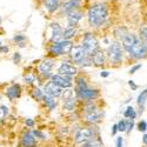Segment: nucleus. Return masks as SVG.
I'll return each mask as SVG.
<instances>
[{
  "mask_svg": "<svg viewBox=\"0 0 147 147\" xmlns=\"http://www.w3.org/2000/svg\"><path fill=\"white\" fill-rule=\"evenodd\" d=\"M77 1H81V0H77Z\"/></svg>",
  "mask_w": 147,
  "mask_h": 147,
  "instance_id": "obj_50",
  "label": "nucleus"
},
{
  "mask_svg": "<svg viewBox=\"0 0 147 147\" xmlns=\"http://www.w3.org/2000/svg\"><path fill=\"white\" fill-rule=\"evenodd\" d=\"M25 124H26V126H28V127H33V126H34V121H33L32 119H26Z\"/></svg>",
  "mask_w": 147,
  "mask_h": 147,
  "instance_id": "obj_41",
  "label": "nucleus"
},
{
  "mask_svg": "<svg viewBox=\"0 0 147 147\" xmlns=\"http://www.w3.org/2000/svg\"><path fill=\"white\" fill-rule=\"evenodd\" d=\"M140 38H141V41L144 42V45L147 47V26H144L140 30Z\"/></svg>",
  "mask_w": 147,
  "mask_h": 147,
  "instance_id": "obj_29",
  "label": "nucleus"
},
{
  "mask_svg": "<svg viewBox=\"0 0 147 147\" xmlns=\"http://www.w3.org/2000/svg\"><path fill=\"white\" fill-rule=\"evenodd\" d=\"M108 76H109V72L108 71H102L100 73V77H102V78H107Z\"/></svg>",
  "mask_w": 147,
  "mask_h": 147,
  "instance_id": "obj_44",
  "label": "nucleus"
},
{
  "mask_svg": "<svg viewBox=\"0 0 147 147\" xmlns=\"http://www.w3.org/2000/svg\"><path fill=\"white\" fill-rule=\"evenodd\" d=\"M99 118H100V113H98L96 109L87 112V114H86V120L90 122H98L99 121Z\"/></svg>",
  "mask_w": 147,
  "mask_h": 147,
  "instance_id": "obj_23",
  "label": "nucleus"
},
{
  "mask_svg": "<svg viewBox=\"0 0 147 147\" xmlns=\"http://www.w3.org/2000/svg\"><path fill=\"white\" fill-rule=\"evenodd\" d=\"M33 134H34L36 138H39V139H46V136H45V134L41 133V132H39V131H36V129L33 131Z\"/></svg>",
  "mask_w": 147,
  "mask_h": 147,
  "instance_id": "obj_35",
  "label": "nucleus"
},
{
  "mask_svg": "<svg viewBox=\"0 0 147 147\" xmlns=\"http://www.w3.org/2000/svg\"><path fill=\"white\" fill-rule=\"evenodd\" d=\"M128 53L134 59H141L147 55V47L144 45V42L140 39H137L136 42L133 44V46L129 48Z\"/></svg>",
  "mask_w": 147,
  "mask_h": 147,
  "instance_id": "obj_4",
  "label": "nucleus"
},
{
  "mask_svg": "<svg viewBox=\"0 0 147 147\" xmlns=\"http://www.w3.org/2000/svg\"><path fill=\"white\" fill-rule=\"evenodd\" d=\"M20 92H21L20 86L18 84H14V85H12L11 87H8V90L6 91V95L11 100H13V99H17V98L20 96Z\"/></svg>",
  "mask_w": 147,
  "mask_h": 147,
  "instance_id": "obj_15",
  "label": "nucleus"
},
{
  "mask_svg": "<svg viewBox=\"0 0 147 147\" xmlns=\"http://www.w3.org/2000/svg\"><path fill=\"white\" fill-rule=\"evenodd\" d=\"M0 25H1V17H0Z\"/></svg>",
  "mask_w": 147,
  "mask_h": 147,
  "instance_id": "obj_49",
  "label": "nucleus"
},
{
  "mask_svg": "<svg viewBox=\"0 0 147 147\" xmlns=\"http://www.w3.org/2000/svg\"><path fill=\"white\" fill-rule=\"evenodd\" d=\"M142 141H144L145 145H147V134H145V136L142 137Z\"/></svg>",
  "mask_w": 147,
  "mask_h": 147,
  "instance_id": "obj_47",
  "label": "nucleus"
},
{
  "mask_svg": "<svg viewBox=\"0 0 147 147\" xmlns=\"http://www.w3.org/2000/svg\"><path fill=\"white\" fill-rule=\"evenodd\" d=\"M24 40H25V36H24V35H21V34H19V35H16L14 36V41L16 42H18L20 46H24Z\"/></svg>",
  "mask_w": 147,
  "mask_h": 147,
  "instance_id": "obj_33",
  "label": "nucleus"
},
{
  "mask_svg": "<svg viewBox=\"0 0 147 147\" xmlns=\"http://www.w3.org/2000/svg\"><path fill=\"white\" fill-rule=\"evenodd\" d=\"M69 54H71L72 60L76 61V63H78V64H80L87 55V53H86V51H85V48L82 47V45L81 46H74L71 50Z\"/></svg>",
  "mask_w": 147,
  "mask_h": 147,
  "instance_id": "obj_8",
  "label": "nucleus"
},
{
  "mask_svg": "<svg viewBox=\"0 0 147 147\" xmlns=\"http://www.w3.org/2000/svg\"><path fill=\"white\" fill-rule=\"evenodd\" d=\"M77 34V28L73 26H68L67 28H65L63 31V39L64 40H69L71 38H73Z\"/></svg>",
  "mask_w": 147,
  "mask_h": 147,
  "instance_id": "obj_22",
  "label": "nucleus"
},
{
  "mask_svg": "<svg viewBox=\"0 0 147 147\" xmlns=\"http://www.w3.org/2000/svg\"><path fill=\"white\" fill-rule=\"evenodd\" d=\"M60 5H61V0H44V6L50 13L55 12L60 7Z\"/></svg>",
  "mask_w": 147,
  "mask_h": 147,
  "instance_id": "obj_16",
  "label": "nucleus"
},
{
  "mask_svg": "<svg viewBox=\"0 0 147 147\" xmlns=\"http://www.w3.org/2000/svg\"><path fill=\"white\" fill-rule=\"evenodd\" d=\"M60 96H63V99H64V100L69 99V98H73V91L69 90V87H68V88H65V90L63 91V93H61Z\"/></svg>",
  "mask_w": 147,
  "mask_h": 147,
  "instance_id": "obj_30",
  "label": "nucleus"
},
{
  "mask_svg": "<svg viewBox=\"0 0 147 147\" xmlns=\"http://www.w3.org/2000/svg\"><path fill=\"white\" fill-rule=\"evenodd\" d=\"M58 72L60 73V74H63V76H67V77H73V76H76L77 74V67L76 66H73L68 63H61L59 68H58Z\"/></svg>",
  "mask_w": 147,
  "mask_h": 147,
  "instance_id": "obj_10",
  "label": "nucleus"
},
{
  "mask_svg": "<svg viewBox=\"0 0 147 147\" xmlns=\"http://www.w3.org/2000/svg\"><path fill=\"white\" fill-rule=\"evenodd\" d=\"M79 5H80V1H77V0H68V1H66L63 5V9H64L65 13L67 14V13H69L71 11L78 8Z\"/></svg>",
  "mask_w": 147,
  "mask_h": 147,
  "instance_id": "obj_20",
  "label": "nucleus"
},
{
  "mask_svg": "<svg viewBox=\"0 0 147 147\" xmlns=\"http://www.w3.org/2000/svg\"><path fill=\"white\" fill-rule=\"evenodd\" d=\"M128 85H129V87H131L133 91H136V90L138 88V86H137L136 84H134V81H133V80H129V81H128Z\"/></svg>",
  "mask_w": 147,
  "mask_h": 147,
  "instance_id": "obj_40",
  "label": "nucleus"
},
{
  "mask_svg": "<svg viewBox=\"0 0 147 147\" xmlns=\"http://www.w3.org/2000/svg\"><path fill=\"white\" fill-rule=\"evenodd\" d=\"M133 126H134V122H133V120H131V121L128 122V125H127V129H126V132H127V133H129V132L132 131Z\"/></svg>",
  "mask_w": 147,
  "mask_h": 147,
  "instance_id": "obj_39",
  "label": "nucleus"
},
{
  "mask_svg": "<svg viewBox=\"0 0 147 147\" xmlns=\"http://www.w3.org/2000/svg\"><path fill=\"white\" fill-rule=\"evenodd\" d=\"M101 146H102V144L99 140H96V139H91L90 141L85 142L82 145V147H101Z\"/></svg>",
  "mask_w": 147,
  "mask_h": 147,
  "instance_id": "obj_28",
  "label": "nucleus"
},
{
  "mask_svg": "<svg viewBox=\"0 0 147 147\" xmlns=\"http://www.w3.org/2000/svg\"><path fill=\"white\" fill-rule=\"evenodd\" d=\"M51 80L53 82H55L58 86H60L61 88H68L72 87V80L71 77L67 76H63V74H52L51 76Z\"/></svg>",
  "mask_w": 147,
  "mask_h": 147,
  "instance_id": "obj_7",
  "label": "nucleus"
},
{
  "mask_svg": "<svg viewBox=\"0 0 147 147\" xmlns=\"http://www.w3.org/2000/svg\"><path fill=\"white\" fill-rule=\"evenodd\" d=\"M21 146L22 147H35L36 140L34 138V134L30 133V132L24 133L21 137Z\"/></svg>",
  "mask_w": 147,
  "mask_h": 147,
  "instance_id": "obj_12",
  "label": "nucleus"
},
{
  "mask_svg": "<svg viewBox=\"0 0 147 147\" xmlns=\"http://www.w3.org/2000/svg\"><path fill=\"white\" fill-rule=\"evenodd\" d=\"M108 55L112 63L118 64L122 60V50L118 42H113L108 48Z\"/></svg>",
  "mask_w": 147,
  "mask_h": 147,
  "instance_id": "obj_6",
  "label": "nucleus"
},
{
  "mask_svg": "<svg viewBox=\"0 0 147 147\" xmlns=\"http://www.w3.org/2000/svg\"><path fill=\"white\" fill-rule=\"evenodd\" d=\"M51 30H52L51 40L53 42L60 41V39H63V30H61L59 24H52V25H51Z\"/></svg>",
  "mask_w": 147,
  "mask_h": 147,
  "instance_id": "obj_14",
  "label": "nucleus"
},
{
  "mask_svg": "<svg viewBox=\"0 0 147 147\" xmlns=\"http://www.w3.org/2000/svg\"><path fill=\"white\" fill-rule=\"evenodd\" d=\"M44 91H45V93H46V94L51 95V96H54V98L60 96V95H61V93H63V90H61V87H60V86H58V85H57L55 82H53L52 80L45 85Z\"/></svg>",
  "mask_w": 147,
  "mask_h": 147,
  "instance_id": "obj_9",
  "label": "nucleus"
},
{
  "mask_svg": "<svg viewBox=\"0 0 147 147\" xmlns=\"http://www.w3.org/2000/svg\"><path fill=\"white\" fill-rule=\"evenodd\" d=\"M93 137H94V131L88 127H84V128L79 129L78 133L76 134V142L85 144V142L90 141L91 139H93Z\"/></svg>",
  "mask_w": 147,
  "mask_h": 147,
  "instance_id": "obj_5",
  "label": "nucleus"
},
{
  "mask_svg": "<svg viewBox=\"0 0 147 147\" xmlns=\"http://www.w3.org/2000/svg\"><path fill=\"white\" fill-rule=\"evenodd\" d=\"M0 114H1V106H0Z\"/></svg>",
  "mask_w": 147,
  "mask_h": 147,
  "instance_id": "obj_48",
  "label": "nucleus"
},
{
  "mask_svg": "<svg viewBox=\"0 0 147 147\" xmlns=\"http://www.w3.org/2000/svg\"><path fill=\"white\" fill-rule=\"evenodd\" d=\"M115 145H117V147H122V145H124V139H122L121 137H118Z\"/></svg>",
  "mask_w": 147,
  "mask_h": 147,
  "instance_id": "obj_36",
  "label": "nucleus"
},
{
  "mask_svg": "<svg viewBox=\"0 0 147 147\" xmlns=\"http://www.w3.org/2000/svg\"><path fill=\"white\" fill-rule=\"evenodd\" d=\"M81 18H82V13L78 8L73 9V11L69 12V13H67V20H68L69 26H76L77 24L81 20Z\"/></svg>",
  "mask_w": 147,
  "mask_h": 147,
  "instance_id": "obj_13",
  "label": "nucleus"
},
{
  "mask_svg": "<svg viewBox=\"0 0 147 147\" xmlns=\"http://www.w3.org/2000/svg\"><path fill=\"white\" fill-rule=\"evenodd\" d=\"M124 115H125V118H128L129 120H134V119H136V117H137V113H136V111H134V108L132 106H128L126 108Z\"/></svg>",
  "mask_w": 147,
  "mask_h": 147,
  "instance_id": "obj_26",
  "label": "nucleus"
},
{
  "mask_svg": "<svg viewBox=\"0 0 147 147\" xmlns=\"http://www.w3.org/2000/svg\"><path fill=\"white\" fill-rule=\"evenodd\" d=\"M33 96L35 98V99L40 100V99H42L44 94H42V92H41L39 88H34V90H33Z\"/></svg>",
  "mask_w": 147,
  "mask_h": 147,
  "instance_id": "obj_32",
  "label": "nucleus"
},
{
  "mask_svg": "<svg viewBox=\"0 0 147 147\" xmlns=\"http://www.w3.org/2000/svg\"><path fill=\"white\" fill-rule=\"evenodd\" d=\"M139 68H141V64H138L137 66H134V67H132L131 68V71H129V73H131V74H134V73H136Z\"/></svg>",
  "mask_w": 147,
  "mask_h": 147,
  "instance_id": "obj_38",
  "label": "nucleus"
},
{
  "mask_svg": "<svg viewBox=\"0 0 147 147\" xmlns=\"http://www.w3.org/2000/svg\"><path fill=\"white\" fill-rule=\"evenodd\" d=\"M138 38L134 34H129V33H127L124 38L121 39V41H122V45H124V47H125V50L128 52L129 51V48L133 46V44L136 42V40H137Z\"/></svg>",
  "mask_w": 147,
  "mask_h": 147,
  "instance_id": "obj_17",
  "label": "nucleus"
},
{
  "mask_svg": "<svg viewBox=\"0 0 147 147\" xmlns=\"http://www.w3.org/2000/svg\"><path fill=\"white\" fill-rule=\"evenodd\" d=\"M118 129H119V132H126V129H127V122L125 120L119 121L118 122Z\"/></svg>",
  "mask_w": 147,
  "mask_h": 147,
  "instance_id": "obj_31",
  "label": "nucleus"
},
{
  "mask_svg": "<svg viewBox=\"0 0 147 147\" xmlns=\"http://www.w3.org/2000/svg\"><path fill=\"white\" fill-rule=\"evenodd\" d=\"M0 52L1 53H7L8 52V47L7 46H3V44L0 45Z\"/></svg>",
  "mask_w": 147,
  "mask_h": 147,
  "instance_id": "obj_42",
  "label": "nucleus"
},
{
  "mask_svg": "<svg viewBox=\"0 0 147 147\" xmlns=\"http://www.w3.org/2000/svg\"><path fill=\"white\" fill-rule=\"evenodd\" d=\"M138 129L140 132H145L147 129V122L146 121H140L139 124H138Z\"/></svg>",
  "mask_w": 147,
  "mask_h": 147,
  "instance_id": "obj_34",
  "label": "nucleus"
},
{
  "mask_svg": "<svg viewBox=\"0 0 147 147\" xmlns=\"http://www.w3.org/2000/svg\"><path fill=\"white\" fill-rule=\"evenodd\" d=\"M118 131H119V129H118V124H115V125L113 126V128H112V136H115Z\"/></svg>",
  "mask_w": 147,
  "mask_h": 147,
  "instance_id": "obj_45",
  "label": "nucleus"
},
{
  "mask_svg": "<svg viewBox=\"0 0 147 147\" xmlns=\"http://www.w3.org/2000/svg\"><path fill=\"white\" fill-rule=\"evenodd\" d=\"M1 111H3V114H4V115H7V114H8V108H7L6 106H4V105L1 106Z\"/></svg>",
  "mask_w": 147,
  "mask_h": 147,
  "instance_id": "obj_43",
  "label": "nucleus"
},
{
  "mask_svg": "<svg viewBox=\"0 0 147 147\" xmlns=\"http://www.w3.org/2000/svg\"><path fill=\"white\" fill-rule=\"evenodd\" d=\"M42 100H44L45 105L48 107L50 111H53V109L57 107V101L54 99V96H51V95H48V94H44Z\"/></svg>",
  "mask_w": 147,
  "mask_h": 147,
  "instance_id": "obj_21",
  "label": "nucleus"
},
{
  "mask_svg": "<svg viewBox=\"0 0 147 147\" xmlns=\"http://www.w3.org/2000/svg\"><path fill=\"white\" fill-rule=\"evenodd\" d=\"M25 80H26L27 82H30V84H31V82H33V80H34V78H33L32 76H28V77H26V78H25Z\"/></svg>",
  "mask_w": 147,
  "mask_h": 147,
  "instance_id": "obj_46",
  "label": "nucleus"
},
{
  "mask_svg": "<svg viewBox=\"0 0 147 147\" xmlns=\"http://www.w3.org/2000/svg\"><path fill=\"white\" fill-rule=\"evenodd\" d=\"M108 16L107 12V7L105 4H94L91 6V8L88 9V14H87V19H88V24L91 27H100L101 25H104L106 19Z\"/></svg>",
  "mask_w": 147,
  "mask_h": 147,
  "instance_id": "obj_1",
  "label": "nucleus"
},
{
  "mask_svg": "<svg viewBox=\"0 0 147 147\" xmlns=\"http://www.w3.org/2000/svg\"><path fill=\"white\" fill-rule=\"evenodd\" d=\"M99 95V93H98V91L95 90H91V88H86V90H84L82 92L79 93V96L81 98V99H85V100H93L95 99V98Z\"/></svg>",
  "mask_w": 147,
  "mask_h": 147,
  "instance_id": "obj_18",
  "label": "nucleus"
},
{
  "mask_svg": "<svg viewBox=\"0 0 147 147\" xmlns=\"http://www.w3.org/2000/svg\"><path fill=\"white\" fill-rule=\"evenodd\" d=\"M20 59H21V55H20V53H14V55H13V61H14V63L16 64H18L19 63V61H20Z\"/></svg>",
  "mask_w": 147,
  "mask_h": 147,
  "instance_id": "obj_37",
  "label": "nucleus"
},
{
  "mask_svg": "<svg viewBox=\"0 0 147 147\" xmlns=\"http://www.w3.org/2000/svg\"><path fill=\"white\" fill-rule=\"evenodd\" d=\"M146 100H147V90L142 91V92L138 95L137 102H138V106L140 107V109L144 108V106H145V104H146Z\"/></svg>",
  "mask_w": 147,
  "mask_h": 147,
  "instance_id": "obj_24",
  "label": "nucleus"
},
{
  "mask_svg": "<svg viewBox=\"0 0 147 147\" xmlns=\"http://www.w3.org/2000/svg\"><path fill=\"white\" fill-rule=\"evenodd\" d=\"M53 68V61L50 59L42 60L39 64V71L44 77H51V71Z\"/></svg>",
  "mask_w": 147,
  "mask_h": 147,
  "instance_id": "obj_11",
  "label": "nucleus"
},
{
  "mask_svg": "<svg viewBox=\"0 0 147 147\" xmlns=\"http://www.w3.org/2000/svg\"><path fill=\"white\" fill-rule=\"evenodd\" d=\"M72 48H73V42L71 40H64L63 39L61 41L53 42V45H51L48 52H50V54L53 57H59V55L68 54Z\"/></svg>",
  "mask_w": 147,
  "mask_h": 147,
  "instance_id": "obj_2",
  "label": "nucleus"
},
{
  "mask_svg": "<svg viewBox=\"0 0 147 147\" xmlns=\"http://www.w3.org/2000/svg\"><path fill=\"white\" fill-rule=\"evenodd\" d=\"M105 61V55H104V52L101 50H98L92 54V63L96 66H101Z\"/></svg>",
  "mask_w": 147,
  "mask_h": 147,
  "instance_id": "obj_19",
  "label": "nucleus"
},
{
  "mask_svg": "<svg viewBox=\"0 0 147 147\" xmlns=\"http://www.w3.org/2000/svg\"><path fill=\"white\" fill-rule=\"evenodd\" d=\"M86 88H87V84H86V81H85V79L84 78H78L77 79V92H78V94L80 92H82L84 90H86Z\"/></svg>",
  "mask_w": 147,
  "mask_h": 147,
  "instance_id": "obj_25",
  "label": "nucleus"
},
{
  "mask_svg": "<svg viewBox=\"0 0 147 147\" xmlns=\"http://www.w3.org/2000/svg\"><path fill=\"white\" fill-rule=\"evenodd\" d=\"M76 106V100L74 98H69V99H66L64 101V107L67 109V111H73Z\"/></svg>",
  "mask_w": 147,
  "mask_h": 147,
  "instance_id": "obj_27",
  "label": "nucleus"
},
{
  "mask_svg": "<svg viewBox=\"0 0 147 147\" xmlns=\"http://www.w3.org/2000/svg\"><path fill=\"white\" fill-rule=\"evenodd\" d=\"M82 47L85 48L87 54L92 55L99 48V44H98V40L95 39V36L92 33H86L82 39Z\"/></svg>",
  "mask_w": 147,
  "mask_h": 147,
  "instance_id": "obj_3",
  "label": "nucleus"
}]
</instances>
